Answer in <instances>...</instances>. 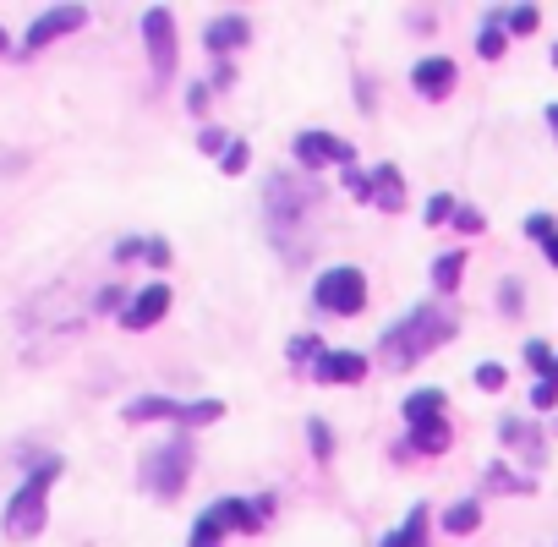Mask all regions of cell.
I'll return each instance as SVG.
<instances>
[{"mask_svg":"<svg viewBox=\"0 0 558 547\" xmlns=\"http://www.w3.org/2000/svg\"><path fill=\"white\" fill-rule=\"evenodd\" d=\"M449 334H455V318H449L444 307H416L411 318H400L389 334H383L378 351H383L389 367H411V362H422L427 351H438Z\"/></svg>","mask_w":558,"mask_h":547,"instance_id":"1","label":"cell"},{"mask_svg":"<svg viewBox=\"0 0 558 547\" xmlns=\"http://www.w3.org/2000/svg\"><path fill=\"white\" fill-rule=\"evenodd\" d=\"M55 476H61V460H55V455L33 460L28 482H22L17 493H11V504H6V537L28 542V537H39V531H44V504H50Z\"/></svg>","mask_w":558,"mask_h":547,"instance_id":"2","label":"cell"},{"mask_svg":"<svg viewBox=\"0 0 558 547\" xmlns=\"http://www.w3.org/2000/svg\"><path fill=\"white\" fill-rule=\"evenodd\" d=\"M186 476H192V438H170L143 455V487L154 498H181Z\"/></svg>","mask_w":558,"mask_h":547,"instance_id":"3","label":"cell"},{"mask_svg":"<svg viewBox=\"0 0 558 547\" xmlns=\"http://www.w3.org/2000/svg\"><path fill=\"white\" fill-rule=\"evenodd\" d=\"M225 405L219 400H165V394H148V400L126 405V422H181V427H203L219 422Z\"/></svg>","mask_w":558,"mask_h":547,"instance_id":"4","label":"cell"},{"mask_svg":"<svg viewBox=\"0 0 558 547\" xmlns=\"http://www.w3.org/2000/svg\"><path fill=\"white\" fill-rule=\"evenodd\" d=\"M318 307L323 312H334V318H351V312H362L367 307V274L362 269H329V274H318Z\"/></svg>","mask_w":558,"mask_h":547,"instance_id":"5","label":"cell"},{"mask_svg":"<svg viewBox=\"0 0 558 547\" xmlns=\"http://www.w3.org/2000/svg\"><path fill=\"white\" fill-rule=\"evenodd\" d=\"M225 531H258V509H252L247 498H225V504H214L192 526V547H219Z\"/></svg>","mask_w":558,"mask_h":547,"instance_id":"6","label":"cell"},{"mask_svg":"<svg viewBox=\"0 0 558 547\" xmlns=\"http://www.w3.org/2000/svg\"><path fill=\"white\" fill-rule=\"evenodd\" d=\"M143 39H148V61H154V77L165 83L176 72V17L165 6L143 11Z\"/></svg>","mask_w":558,"mask_h":547,"instance_id":"7","label":"cell"},{"mask_svg":"<svg viewBox=\"0 0 558 547\" xmlns=\"http://www.w3.org/2000/svg\"><path fill=\"white\" fill-rule=\"evenodd\" d=\"M296 165H307V170L345 165L351 170V143H340V137H329V132H301L296 137Z\"/></svg>","mask_w":558,"mask_h":547,"instance_id":"8","label":"cell"},{"mask_svg":"<svg viewBox=\"0 0 558 547\" xmlns=\"http://www.w3.org/2000/svg\"><path fill=\"white\" fill-rule=\"evenodd\" d=\"M83 22H88V11H83V6H55V11H44V17L28 28V50H44V44L66 39V33H77Z\"/></svg>","mask_w":558,"mask_h":547,"instance_id":"9","label":"cell"},{"mask_svg":"<svg viewBox=\"0 0 558 547\" xmlns=\"http://www.w3.org/2000/svg\"><path fill=\"white\" fill-rule=\"evenodd\" d=\"M247 39H252V22H247V17H236V11H230V17H214V22L203 28L208 55H230V50H241Z\"/></svg>","mask_w":558,"mask_h":547,"instance_id":"10","label":"cell"},{"mask_svg":"<svg viewBox=\"0 0 558 547\" xmlns=\"http://www.w3.org/2000/svg\"><path fill=\"white\" fill-rule=\"evenodd\" d=\"M411 83H416V93H427V99H444V93L455 88V61H444V55H427V61H416Z\"/></svg>","mask_w":558,"mask_h":547,"instance_id":"11","label":"cell"},{"mask_svg":"<svg viewBox=\"0 0 558 547\" xmlns=\"http://www.w3.org/2000/svg\"><path fill=\"white\" fill-rule=\"evenodd\" d=\"M165 312H170V290H165V285H148L143 296L126 307V318H121V323H126V329H154Z\"/></svg>","mask_w":558,"mask_h":547,"instance_id":"12","label":"cell"},{"mask_svg":"<svg viewBox=\"0 0 558 547\" xmlns=\"http://www.w3.org/2000/svg\"><path fill=\"white\" fill-rule=\"evenodd\" d=\"M312 372H318L323 383H362V378H367V362H362L356 351H323Z\"/></svg>","mask_w":558,"mask_h":547,"instance_id":"13","label":"cell"},{"mask_svg":"<svg viewBox=\"0 0 558 547\" xmlns=\"http://www.w3.org/2000/svg\"><path fill=\"white\" fill-rule=\"evenodd\" d=\"M372 197H378V203L389 208V214H400V208H405V186H400V170H394V165H378V170H372Z\"/></svg>","mask_w":558,"mask_h":547,"instance_id":"14","label":"cell"},{"mask_svg":"<svg viewBox=\"0 0 558 547\" xmlns=\"http://www.w3.org/2000/svg\"><path fill=\"white\" fill-rule=\"evenodd\" d=\"M405 416H411V427L444 422V389H416L411 400H405Z\"/></svg>","mask_w":558,"mask_h":547,"instance_id":"15","label":"cell"},{"mask_svg":"<svg viewBox=\"0 0 558 547\" xmlns=\"http://www.w3.org/2000/svg\"><path fill=\"white\" fill-rule=\"evenodd\" d=\"M411 449H416V455H444V449H449V422L411 427Z\"/></svg>","mask_w":558,"mask_h":547,"instance_id":"16","label":"cell"},{"mask_svg":"<svg viewBox=\"0 0 558 547\" xmlns=\"http://www.w3.org/2000/svg\"><path fill=\"white\" fill-rule=\"evenodd\" d=\"M504 444H520V455H526L531 465L542 460V438H537V427H531V422H515V416H509V422H504Z\"/></svg>","mask_w":558,"mask_h":547,"instance_id":"17","label":"cell"},{"mask_svg":"<svg viewBox=\"0 0 558 547\" xmlns=\"http://www.w3.org/2000/svg\"><path fill=\"white\" fill-rule=\"evenodd\" d=\"M422 542H427V509H411L405 526L394 537H383V547H422Z\"/></svg>","mask_w":558,"mask_h":547,"instance_id":"18","label":"cell"},{"mask_svg":"<svg viewBox=\"0 0 558 547\" xmlns=\"http://www.w3.org/2000/svg\"><path fill=\"white\" fill-rule=\"evenodd\" d=\"M526 236L537 241L542 252H548V263L558 269V225H553V219H548V214H531V219H526Z\"/></svg>","mask_w":558,"mask_h":547,"instance_id":"19","label":"cell"},{"mask_svg":"<svg viewBox=\"0 0 558 547\" xmlns=\"http://www.w3.org/2000/svg\"><path fill=\"white\" fill-rule=\"evenodd\" d=\"M493 22L498 28H509V33H537V6H515V11H493Z\"/></svg>","mask_w":558,"mask_h":547,"instance_id":"20","label":"cell"},{"mask_svg":"<svg viewBox=\"0 0 558 547\" xmlns=\"http://www.w3.org/2000/svg\"><path fill=\"white\" fill-rule=\"evenodd\" d=\"M460 269H465L460 252H444V258L433 263V285H438V290H455V285H460Z\"/></svg>","mask_w":558,"mask_h":547,"instance_id":"21","label":"cell"},{"mask_svg":"<svg viewBox=\"0 0 558 547\" xmlns=\"http://www.w3.org/2000/svg\"><path fill=\"white\" fill-rule=\"evenodd\" d=\"M526 362L542 372V383H558V356H553L542 340H531V345H526Z\"/></svg>","mask_w":558,"mask_h":547,"instance_id":"22","label":"cell"},{"mask_svg":"<svg viewBox=\"0 0 558 547\" xmlns=\"http://www.w3.org/2000/svg\"><path fill=\"white\" fill-rule=\"evenodd\" d=\"M476 520H482V509H476V504H455V509L444 515V531L465 537V531H476Z\"/></svg>","mask_w":558,"mask_h":547,"instance_id":"23","label":"cell"},{"mask_svg":"<svg viewBox=\"0 0 558 547\" xmlns=\"http://www.w3.org/2000/svg\"><path fill=\"white\" fill-rule=\"evenodd\" d=\"M476 50H482L487 61H493V55H504V28H498V22H493V28H487L482 39H476Z\"/></svg>","mask_w":558,"mask_h":547,"instance_id":"24","label":"cell"},{"mask_svg":"<svg viewBox=\"0 0 558 547\" xmlns=\"http://www.w3.org/2000/svg\"><path fill=\"white\" fill-rule=\"evenodd\" d=\"M504 378H509V372H504V367H498V362L476 367V383H482V389H487V394H493V389H504Z\"/></svg>","mask_w":558,"mask_h":547,"instance_id":"25","label":"cell"},{"mask_svg":"<svg viewBox=\"0 0 558 547\" xmlns=\"http://www.w3.org/2000/svg\"><path fill=\"white\" fill-rule=\"evenodd\" d=\"M531 405H537V411H553V405H558V383H537V389H531Z\"/></svg>","mask_w":558,"mask_h":547,"instance_id":"26","label":"cell"},{"mask_svg":"<svg viewBox=\"0 0 558 547\" xmlns=\"http://www.w3.org/2000/svg\"><path fill=\"white\" fill-rule=\"evenodd\" d=\"M307 433H312V449H318V455L329 460V455H334V438H329V427H323V422H312Z\"/></svg>","mask_w":558,"mask_h":547,"instance_id":"27","label":"cell"},{"mask_svg":"<svg viewBox=\"0 0 558 547\" xmlns=\"http://www.w3.org/2000/svg\"><path fill=\"white\" fill-rule=\"evenodd\" d=\"M225 170H230V176H241V170H247V143H230L225 148Z\"/></svg>","mask_w":558,"mask_h":547,"instance_id":"28","label":"cell"},{"mask_svg":"<svg viewBox=\"0 0 558 547\" xmlns=\"http://www.w3.org/2000/svg\"><path fill=\"white\" fill-rule=\"evenodd\" d=\"M301 356H323L312 334H296V340H290V362H301Z\"/></svg>","mask_w":558,"mask_h":547,"instance_id":"29","label":"cell"},{"mask_svg":"<svg viewBox=\"0 0 558 547\" xmlns=\"http://www.w3.org/2000/svg\"><path fill=\"white\" fill-rule=\"evenodd\" d=\"M455 225H460V230H471V236H476V230H482L487 219H482V208H455Z\"/></svg>","mask_w":558,"mask_h":547,"instance_id":"30","label":"cell"},{"mask_svg":"<svg viewBox=\"0 0 558 547\" xmlns=\"http://www.w3.org/2000/svg\"><path fill=\"white\" fill-rule=\"evenodd\" d=\"M225 143H230V137H225V132H214V126L197 137V148H203V154H225Z\"/></svg>","mask_w":558,"mask_h":547,"instance_id":"31","label":"cell"},{"mask_svg":"<svg viewBox=\"0 0 558 547\" xmlns=\"http://www.w3.org/2000/svg\"><path fill=\"white\" fill-rule=\"evenodd\" d=\"M345 186H351V197H372V176L362 170H345Z\"/></svg>","mask_w":558,"mask_h":547,"instance_id":"32","label":"cell"},{"mask_svg":"<svg viewBox=\"0 0 558 547\" xmlns=\"http://www.w3.org/2000/svg\"><path fill=\"white\" fill-rule=\"evenodd\" d=\"M449 214H455L449 197H433V203H427V225H438V219H449Z\"/></svg>","mask_w":558,"mask_h":547,"instance_id":"33","label":"cell"},{"mask_svg":"<svg viewBox=\"0 0 558 547\" xmlns=\"http://www.w3.org/2000/svg\"><path fill=\"white\" fill-rule=\"evenodd\" d=\"M186 104H192V115L208 110V83H192V93H186Z\"/></svg>","mask_w":558,"mask_h":547,"instance_id":"34","label":"cell"},{"mask_svg":"<svg viewBox=\"0 0 558 547\" xmlns=\"http://www.w3.org/2000/svg\"><path fill=\"white\" fill-rule=\"evenodd\" d=\"M148 263H159V269H165V263H170V247H165V241H148Z\"/></svg>","mask_w":558,"mask_h":547,"instance_id":"35","label":"cell"},{"mask_svg":"<svg viewBox=\"0 0 558 547\" xmlns=\"http://www.w3.org/2000/svg\"><path fill=\"white\" fill-rule=\"evenodd\" d=\"M548 126H553V137H558V104H548Z\"/></svg>","mask_w":558,"mask_h":547,"instance_id":"36","label":"cell"},{"mask_svg":"<svg viewBox=\"0 0 558 547\" xmlns=\"http://www.w3.org/2000/svg\"><path fill=\"white\" fill-rule=\"evenodd\" d=\"M11 50V39H6V28H0V55H6Z\"/></svg>","mask_w":558,"mask_h":547,"instance_id":"37","label":"cell"},{"mask_svg":"<svg viewBox=\"0 0 558 547\" xmlns=\"http://www.w3.org/2000/svg\"><path fill=\"white\" fill-rule=\"evenodd\" d=\"M553 66H558V50H553Z\"/></svg>","mask_w":558,"mask_h":547,"instance_id":"38","label":"cell"}]
</instances>
